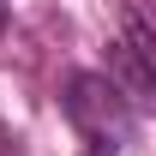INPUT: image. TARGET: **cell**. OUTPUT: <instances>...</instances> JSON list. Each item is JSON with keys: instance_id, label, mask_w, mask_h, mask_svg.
Here are the masks:
<instances>
[{"instance_id": "6da1fadb", "label": "cell", "mask_w": 156, "mask_h": 156, "mask_svg": "<svg viewBox=\"0 0 156 156\" xmlns=\"http://www.w3.org/2000/svg\"><path fill=\"white\" fill-rule=\"evenodd\" d=\"M60 108L72 120V132L90 144V156H120V144L132 138V102L102 72H72L60 90Z\"/></svg>"}, {"instance_id": "7a4b0ae2", "label": "cell", "mask_w": 156, "mask_h": 156, "mask_svg": "<svg viewBox=\"0 0 156 156\" xmlns=\"http://www.w3.org/2000/svg\"><path fill=\"white\" fill-rule=\"evenodd\" d=\"M108 78L120 84L126 102L156 108V24L138 6H126V18H120V36L108 48Z\"/></svg>"}]
</instances>
